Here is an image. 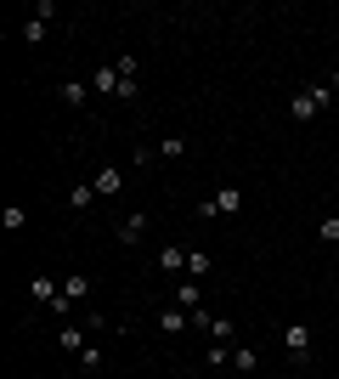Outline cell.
<instances>
[{
	"mask_svg": "<svg viewBox=\"0 0 339 379\" xmlns=\"http://www.w3.org/2000/svg\"><path fill=\"white\" fill-rule=\"evenodd\" d=\"M187 328H198V334H209V328H215V317H209V311L198 305V311H187Z\"/></svg>",
	"mask_w": 339,
	"mask_h": 379,
	"instance_id": "2e32d148",
	"label": "cell"
},
{
	"mask_svg": "<svg viewBox=\"0 0 339 379\" xmlns=\"http://www.w3.org/2000/svg\"><path fill=\"white\" fill-rule=\"evenodd\" d=\"M96 363H102V345H85V351H80V374H90Z\"/></svg>",
	"mask_w": 339,
	"mask_h": 379,
	"instance_id": "e0dca14e",
	"label": "cell"
},
{
	"mask_svg": "<svg viewBox=\"0 0 339 379\" xmlns=\"http://www.w3.org/2000/svg\"><path fill=\"white\" fill-rule=\"evenodd\" d=\"M90 85H96L102 96H108V91H119V85H125V79H119V63H102V69H96V79H90Z\"/></svg>",
	"mask_w": 339,
	"mask_h": 379,
	"instance_id": "8992f818",
	"label": "cell"
},
{
	"mask_svg": "<svg viewBox=\"0 0 339 379\" xmlns=\"http://www.w3.org/2000/svg\"><path fill=\"white\" fill-rule=\"evenodd\" d=\"M46 17H51V6H40V11L23 23V40H46Z\"/></svg>",
	"mask_w": 339,
	"mask_h": 379,
	"instance_id": "ba28073f",
	"label": "cell"
},
{
	"mask_svg": "<svg viewBox=\"0 0 339 379\" xmlns=\"http://www.w3.org/2000/svg\"><path fill=\"white\" fill-rule=\"evenodd\" d=\"M159 328H165V334H181V328H187V311H181V305H170L165 317H159Z\"/></svg>",
	"mask_w": 339,
	"mask_h": 379,
	"instance_id": "4fadbf2b",
	"label": "cell"
},
{
	"mask_svg": "<svg viewBox=\"0 0 339 379\" xmlns=\"http://www.w3.org/2000/svg\"><path fill=\"white\" fill-rule=\"evenodd\" d=\"M63 295H68V300H85V295H90V278H85V272H74V278L63 283Z\"/></svg>",
	"mask_w": 339,
	"mask_h": 379,
	"instance_id": "5bb4252c",
	"label": "cell"
},
{
	"mask_svg": "<svg viewBox=\"0 0 339 379\" xmlns=\"http://www.w3.org/2000/svg\"><path fill=\"white\" fill-rule=\"evenodd\" d=\"M317 108H323V102H317V96H311V91H300V96H294V102H288V113H294V119H300V125H306V119H317Z\"/></svg>",
	"mask_w": 339,
	"mask_h": 379,
	"instance_id": "5b68a950",
	"label": "cell"
},
{
	"mask_svg": "<svg viewBox=\"0 0 339 379\" xmlns=\"http://www.w3.org/2000/svg\"><path fill=\"white\" fill-rule=\"evenodd\" d=\"M159 272H187V249L181 243H165L159 249Z\"/></svg>",
	"mask_w": 339,
	"mask_h": 379,
	"instance_id": "277c9868",
	"label": "cell"
},
{
	"mask_svg": "<svg viewBox=\"0 0 339 379\" xmlns=\"http://www.w3.org/2000/svg\"><path fill=\"white\" fill-rule=\"evenodd\" d=\"M74 379H85V374H74Z\"/></svg>",
	"mask_w": 339,
	"mask_h": 379,
	"instance_id": "ffe728a7",
	"label": "cell"
},
{
	"mask_svg": "<svg viewBox=\"0 0 339 379\" xmlns=\"http://www.w3.org/2000/svg\"><path fill=\"white\" fill-rule=\"evenodd\" d=\"M90 187H96V198H113V193H119V187H125V170H119V164H102V170H96V181H90Z\"/></svg>",
	"mask_w": 339,
	"mask_h": 379,
	"instance_id": "6da1fadb",
	"label": "cell"
},
{
	"mask_svg": "<svg viewBox=\"0 0 339 379\" xmlns=\"http://www.w3.org/2000/svg\"><path fill=\"white\" fill-rule=\"evenodd\" d=\"M181 153H187V142H181V136H170V142H159V158H181Z\"/></svg>",
	"mask_w": 339,
	"mask_h": 379,
	"instance_id": "ac0fdd59",
	"label": "cell"
},
{
	"mask_svg": "<svg viewBox=\"0 0 339 379\" xmlns=\"http://www.w3.org/2000/svg\"><path fill=\"white\" fill-rule=\"evenodd\" d=\"M0 227H6V232H23V227H28V210H23V204H11V210L0 216Z\"/></svg>",
	"mask_w": 339,
	"mask_h": 379,
	"instance_id": "7c38bea8",
	"label": "cell"
},
{
	"mask_svg": "<svg viewBox=\"0 0 339 379\" xmlns=\"http://www.w3.org/2000/svg\"><path fill=\"white\" fill-rule=\"evenodd\" d=\"M68 204H74V210H90V204H96V187H90V181L74 187V193H68Z\"/></svg>",
	"mask_w": 339,
	"mask_h": 379,
	"instance_id": "9a60e30c",
	"label": "cell"
},
{
	"mask_svg": "<svg viewBox=\"0 0 339 379\" xmlns=\"http://www.w3.org/2000/svg\"><path fill=\"white\" fill-rule=\"evenodd\" d=\"M209 204H215V216H238V204H244V198H238V187H221Z\"/></svg>",
	"mask_w": 339,
	"mask_h": 379,
	"instance_id": "52a82bcc",
	"label": "cell"
},
{
	"mask_svg": "<svg viewBox=\"0 0 339 379\" xmlns=\"http://www.w3.org/2000/svg\"><path fill=\"white\" fill-rule=\"evenodd\" d=\"M142 232H147V216H125V221H119V238H125V243H136Z\"/></svg>",
	"mask_w": 339,
	"mask_h": 379,
	"instance_id": "30bf717a",
	"label": "cell"
},
{
	"mask_svg": "<svg viewBox=\"0 0 339 379\" xmlns=\"http://www.w3.org/2000/svg\"><path fill=\"white\" fill-rule=\"evenodd\" d=\"M317 232H323V243H339V216H323V227H317Z\"/></svg>",
	"mask_w": 339,
	"mask_h": 379,
	"instance_id": "d6986e66",
	"label": "cell"
},
{
	"mask_svg": "<svg viewBox=\"0 0 339 379\" xmlns=\"http://www.w3.org/2000/svg\"><path fill=\"white\" fill-rule=\"evenodd\" d=\"M283 345H288V357H306V351H311V328H306V323H288V328H283Z\"/></svg>",
	"mask_w": 339,
	"mask_h": 379,
	"instance_id": "7a4b0ae2",
	"label": "cell"
},
{
	"mask_svg": "<svg viewBox=\"0 0 339 379\" xmlns=\"http://www.w3.org/2000/svg\"><path fill=\"white\" fill-rule=\"evenodd\" d=\"M232 363H238V374H254V368H260V351H254V345H238Z\"/></svg>",
	"mask_w": 339,
	"mask_h": 379,
	"instance_id": "8fae6325",
	"label": "cell"
},
{
	"mask_svg": "<svg viewBox=\"0 0 339 379\" xmlns=\"http://www.w3.org/2000/svg\"><path fill=\"white\" fill-rule=\"evenodd\" d=\"M215 272V255L209 249H187V278H209Z\"/></svg>",
	"mask_w": 339,
	"mask_h": 379,
	"instance_id": "3957f363",
	"label": "cell"
},
{
	"mask_svg": "<svg viewBox=\"0 0 339 379\" xmlns=\"http://www.w3.org/2000/svg\"><path fill=\"white\" fill-rule=\"evenodd\" d=\"M198 295H204V289H192V278L175 283V305H181V311H198Z\"/></svg>",
	"mask_w": 339,
	"mask_h": 379,
	"instance_id": "9c48e42d",
	"label": "cell"
}]
</instances>
